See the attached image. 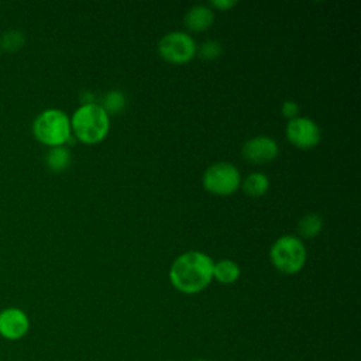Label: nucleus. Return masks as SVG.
<instances>
[{
	"mask_svg": "<svg viewBox=\"0 0 361 361\" xmlns=\"http://www.w3.org/2000/svg\"><path fill=\"white\" fill-rule=\"evenodd\" d=\"M281 113L283 117L292 120L295 117H298V113H299V106L296 102L293 100H286L282 103V107H281Z\"/></svg>",
	"mask_w": 361,
	"mask_h": 361,
	"instance_id": "nucleus-18",
	"label": "nucleus"
},
{
	"mask_svg": "<svg viewBox=\"0 0 361 361\" xmlns=\"http://www.w3.org/2000/svg\"><path fill=\"white\" fill-rule=\"evenodd\" d=\"M323 227V220L317 213H309L303 216L298 224V231L303 238L316 237Z\"/></svg>",
	"mask_w": 361,
	"mask_h": 361,
	"instance_id": "nucleus-14",
	"label": "nucleus"
},
{
	"mask_svg": "<svg viewBox=\"0 0 361 361\" xmlns=\"http://www.w3.org/2000/svg\"><path fill=\"white\" fill-rule=\"evenodd\" d=\"M240 272L238 264L231 259H220L213 264V278L223 285L234 283L240 278Z\"/></svg>",
	"mask_w": 361,
	"mask_h": 361,
	"instance_id": "nucleus-12",
	"label": "nucleus"
},
{
	"mask_svg": "<svg viewBox=\"0 0 361 361\" xmlns=\"http://www.w3.org/2000/svg\"><path fill=\"white\" fill-rule=\"evenodd\" d=\"M110 116L97 103L82 104L71 117L73 135L85 144H97L107 135Z\"/></svg>",
	"mask_w": 361,
	"mask_h": 361,
	"instance_id": "nucleus-2",
	"label": "nucleus"
},
{
	"mask_svg": "<svg viewBox=\"0 0 361 361\" xmlns=\"http://www.w3.org/2000/svg\"><path fill=\"white\" fill-rule=\"evenodd\" d=\"M237 4V1H233V0H213L210 3L212 7L217 8V10H223V11H227L230 10L231 7H234Z\"/></svg>",
	"mask_w": 361,
	"mask_h": 361,
	"instance_id": "nucleus-19",
	"label": "nucleus"
},
{
	"mask_svg": "<svg viewBox=\"0 0 361 361\" xmlns=\"http://www.w3.org/2000/svg\"><path fill=\"white\" fill-rule=\"evenodd\" d=\"M25 44V35L21 30L11 28L1 34L0 37V49L6 52H17Z\"/></svg>",
	"mask_w": 361,
	"mask_h": 361,
	"instance_id": "nucleus-15",
	"label": "nucleus"
},
{
	"mask_svg": "<svg viewBox=\"0 0 361 361\" xmlns=\"http://www.w3.org/2000/svg\"><path fill=\"white\" fill-rule=\"evenodd\" d=\"M183 21L189 31H193V32L206 31L214 21V13L207 6H203V4L193 6L186 11Z\"/></svg>",
	"mask_w": 361,
	"mask_h": 361,
	"instance_id": "nucleus-10",
	"label": "nucleus"
},
{
	"mask_svg": "<svg viewBox=\"0 0 361 361\" xmlns=\"http://www.w3.org/2000/svg\"><path fill=\"white\" fill-rule=\"evenodd\" d=\"M240 182V172L230 162H216L203 173L204 189L217 196L233 195L238 189Z\"/></svg>",
	"mask_w": 361,
	"mask_h": 361,
	"instance_id": "nucleus-5",
	"label": "nucleus"
},
{
	"mask_svg": "<svg viewBox=\"0 0 361 361\" xmlns=\"http://www.w3.org/2000/svg\"><path fill=\"white\" fill-rule=\"evenodd\" d=\"M100 106L109 116L120 114L126 109V96L120 90H110L104 94Z\"/></svg>",
	"mask_w": 361,
	"mask_h": 361,
	"instance_id": "nucleus-16",
	"label": "nucleus"
},
{
	"mask_svg": "<svg viewBox=\"0 0 361 361\" xmlns=\"http://www.w3.org/2000/svg\"><path fill=\"white\" fill-rule=\"evenodd\" d=\"M189 361H206V360H203V358H193V360H189Z\"/></svg>",
	"mask_w": 361,
	"mask_h": 361,
	"instance_id": "nucleus-20",
	"label": "nucleus"
},
{
	"mask_svg": "<svg viewBox=\"0 0 361 361\" xmlns=\"http://www.w3.org/2000/svg\"><path fill=\"white\" fill-rule=\"evenodd\" d=\"M269 188V179L267 175L261 172H254L250 173L244 180H243V190L252 197H258L267 193Z\"/></svg>",
	"mask_w": 361,
	"mask_h": 361,
	"instance_id": "nucleus-13",
	"label": "nucleus"
},
{
	"mask_svg": "<svg viewBox=\"0 0 361 361\" xmlns=\"http://www.w3.org/2000/svg\"><path fill=\"white\" fill-rule=\"evenodd\" d=\"M274 267L283 274L299 272L306 262V248L300 238L290 234L279 237L269 251Z\"/></svg>",
	"mask_w": 361,
	"mask_h": 361,
	"instance_id": "nucleus-4",
	"label": "nucleus"
},
{
	"mask_svg": "<svg viewBox=\"0 0 361 361\" xmlns=\"http://www.w3.org/2000/svg\"><path fill=\"white\" fill-rule=\"evenodd\" d=\"M32 135L49 148L65 145L72 138L71 118L61 109L42 110L32 121Z\"/></svg>",
	"mask_w": 361,
	"mask_h": 361,
	"instance_id": "nucleus-3",
	"label": "nucleus"
},
{
	"mask_svg": "<svg viewBox=\"0 0 361 361\" xmlns=\"http://www.w3.org/2000/svg\"><path fill=\"white\" fill-rule=\"evenodd\" d=\"M286 138L299 149H310L320 141V128L312 118L295 117L288 121Z\"/></svg>",
	"mask_w": 361,
	"mask_h": 361,
	"instance_id": "nucleus-7",
	"label": "nucleus"
},
{
	"mask_svg": "<svg viewBox=\"0 0 361 361\" xmlns=\"http://www.w3.org/2000/svg\"><path fill=\"white\" fill-rule=\"evenodd\" d=\"M71 161H72L71 151L65 145L52 147L45 154V165L48 166L49 171L55 173L66 171L71 165Z\"/></svg>",
	"mask_w": 361,
	"mask_h": 361,
	"instance_id": "nucleus-11",
	"label": "nucleus"
},
{
	"mask_svg": "<svg viewBox=\"0 0 361 361\" xmlns=\"http://www.w3.org/2000/svg\"><path fill=\"white\" fill-rule=\"evenodd\" d=\"M278 155V144L268 135H257L243 145V157L251 164H268Z\"/></svg>",
	"mask_w": 361,
	"mask_h": 361,
	"instance_id": "nucleus-9",
	"label": "nucleus"
},
{
	"mask_svg": "<svg viewBox=\"0 0 361 361\" xmlns=\"http://www.w3.org/2000/svg\"><path fill=\"white\" fill-rule=\"evenodd\" d=\"M197 45L192 35L182 31H172L165 34L158 42L159 55L171 63H186L196 55Z\"/></svg>",
	"mask_w": 361,
	"mask_h": 361,
	"instance_id": "nucleus-6",
	"label": "nucleus"
},
{
	"mask_svg": "<svg viewBox=\"0 0 361 361\" xmlns=\"http://www.w3.org/2000/svg\"><path fill=\"white\" fill-rule=\"evenodd\" d=\"M213 259L207 254L188 251L172 262L169 269L171 283L182 293H199L213 279Z\"/></svg>",
	"mask_w": 361,
	"mask_h": 361,
	"instance_id": "nucleus-1",
	"label": "nucleus"
},
{
	"mask_svg": "<svg viewBox=\"0 0 361 361\" xmlns=\"http://www.w3.org/2000/svg\"><path fill=\"white\" fill-rule=\"evenodd\" d=\"M221 45L217 42V41H214V39H207V41H204L202 45H200V48H197L196 49V52L199 54V56L202 58V59H206V61H213V59H216V58H219L220 55H221Z\"/></svg>",
	"mask_w": 361,
	"mask_h": 361,
	"instance_id": "nucleus-17",
	"label": "nucleus"
},
{
	"mask_svg": "<svg viewBox=\"0 0 361 361\" xmlns=\"http://www.w3.org/2000/svg\"><path fill=\"white\" fill-rule=\"evenodd\" d=\"M31 327L28 314L16 306H8L0 310V337L7 341L24 338Z\"/></svg>",
	"mask_w": 361,
	"mask_h": 361,
	"instance_id": "nucleus-8",
	"label": "nucleus"
}]
</instances>
